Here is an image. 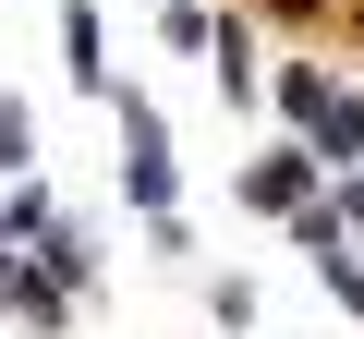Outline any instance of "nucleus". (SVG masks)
<instances>
[{
	"label": "nucleus",
	"mask_w": 364,
	"mask_h": 339,
	"mask_svg": "<svg viewBox=\"0 0 364 339\" xmlns=\"http://www.w3.org/2000/svg\"><path fill=\"white\" fill-rule=\"evenodd\" d=\"M291 109H304V133H316V157H328V170L364 145V97H352V85H328L316 61H291Z\"/></svg>",
	"instance_id": "f257e3e1"
},
{
	"label": "nucleus",
	"mask_w": 364,
	"mask_h": 339,
	"mask_svg": "<svg viewBox=\"0 0 364 339\" xmlns=\"http://www.w3.org/2000/svg\"><path fill=\"white\" fill-rule=\"evenodd\" d=\"M122 133H134L122 194H134V206H170V133H158V109H122Z\"/></svg>",
	"instance_id": "f03ea898"
},
{
	"label": "nucleus",
	"mask_w": 364,
	"mask_h": 339,
	"mask_svg": "<svg viewBox=\"0 0 364 339\" xmlns=\"http://www.w3.org/2000/svg\"><path fill=\"white\" fill-rule=\"evenodd\" d=\"M316 170H328L316 145H279V157H255V170H243V194H255V206H304V182H316Z\"/></svg>",
	"instance_id": "7ed1b4c3"
}]
</instances>
